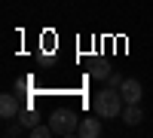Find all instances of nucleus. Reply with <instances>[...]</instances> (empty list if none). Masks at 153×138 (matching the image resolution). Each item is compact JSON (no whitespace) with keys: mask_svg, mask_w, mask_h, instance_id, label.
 <instances>
[{"mask_svg":"<svg viewBox=\"0 0 153 138\" xmlns=\"http://www.w3.org/2000/svg\"><path fill=\"white\" fill-rule=\"evenodd\" d=\"M92 107H95V114H98V117H110V120H117V117H123L126 98H123V92H120V89L107 86V89H101V92L95 95Z\"/></svg>","mask_w":153,"mask_h":138,"instance_id":"f257e3e1","label":"nucleus"},{"mask_svg":"<svg viewBox=\"0 0 153 138\" xmlns=\"http://www.w3.org/2000/svg\"><path fill=\"white\" fill-rule=\"evenodd\" d=\"M123 120L129 123V126H138V123L144 120V114H141V107H138V104H126V107H123Z\"/></svg>","mask_w":153,"mask_h":138,"instance_id":"423d86ee","label":"nucleus"},{"mask_svg":"<svg viewBox=\"0 0 153 138\" xmlns=\"http://www.w3.org/2000/svg\"><path fill=\"white\" fill-rule=\"evenodd\" d=\"M92 77L95 80H107L110 77V68L104 65V61H95V65H92Z\"/></svg>","mask_w":153,"mask_h":138,"instance_id":"0eeeda50","label":"nucleus"},{"mask_svg":"<svg viewBox=\"0 0 153 138\" xmlns=\"http://www.w3.org/2000/svg\"><path fill=\"white\" fill-rule=\"evenodd\" d=\"M49 135H55V132H52V126H43V123L31 126V138H49Z\"/></svg>","mask_w":153,"mask_h":138,"instance_id":"6e6552de","label":"nucleus"},{"mask_svg":"<svg viewBox=\"0 0 153 138\" xmlns=\"http://www.w3.org/2000/svg\"><path fill=\"white\" fill-rule=\"evenodd\" d=\"M76 135H83V138H98V135H101V123L92 120V117H86V120L80 123V129H76Z\"/></svg>","mask_w":153,"mask_h":138,"instance_id":"39448f33","label":"nucleus"},{"mask_svg":"<svg viewBox=\"0 0 153 138\" xmlns=\"http://www.w3.org/2000/svg\"><path fill=\"white\" fill-rule=\"evenodd\" d=\"M120 92L126 98V104H141V80H135V77H126V83L120 86Z\"/></svg>","mask_w":153,"mask_h":138,"instance_id":"7ed1b4c3","label":"nucleus"},{"mask_svg":"<svg viewBox=\"0 0 153 138\" xmlns=\"http://www.w3.org/2000/svg\"><path fill=\"white\" fill-rule=\"evenodd\" d=\"M123 83H126V77H123V74H120V71H110V77H107V86H113V89H120Z\"/></svg>","mask_w":153,"mask_h":138,"instance_id":"9d476101","label":"nucleus"},{"mask_svg":"<svg viewBox=\"0 0 153 138\" xmlns=\"http://www.w3.org/2000/svg\"><path fill=\"white\" fill-rule=\"evenodd\" d=\"M37 120H40V117H37L34 110H25V114L19 117V123H22V126H28V129H31V126H37Z\"/></svg>","mask_w":153,"mask_h":138,"instance_id":"1a4fd4ad","label":"nucleus"},{"mask_svg":"<svg viewBox=\"0 0 153 138\" xmlns=\"http://www.w3.org/2000/svg\"><path fill=\"white\" fill-rule=\"evenodd\" d=\"M49 126H52L55 135H76V129H80V120H76V114L71 107H58L52 110V117H49Z\"/></svg>","mask_w":153,"mask_h":138,"instance_id":"f03ea898","label":"nucleus"},{"mask_svg":"<svg viewBox=\"0 0 153 138\" xmlns=\"http://www.w3.org/2000/svg\"><path fill=\"white\" fill-rule=\"evenodd\" d=\"M0 117H3V120H12V117H19V98L16 95H3V98H0Z\"/></svg>","mask_w":153,"mask_h":138,"instance_id":"20e7f679","label":"nucleus"}]
</instances>
